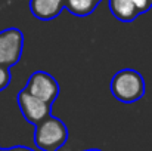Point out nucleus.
Returning a JSON list of instances; mask_svg holds the SVG:
<instances>
[{"instance_id":"7ed1b4c3","label":"nucleus","mask_w":152,"mask_h":151,"mask_svg":"<svg viewBox=\"0 0 152 151\" xmlns=\"http://www.w3.org/2000/svg\"><path fill=\"white\" fill-rule=\"evenodd\" d=\"M24 33L10 27L0 31V65L10 68L16 65L24 52Z\"/></svg>"},{"instance_id":"6e6552de","label":"nucleus","mask_w":152,"mask_h":151,"mask_svg":"<svg viewBox=\"0 0 152 151\" xmlns=\"http://www.w3.org/2000/svg\"><path fill=\"white\" fill-rule=\"evenodd\" d=\"M65 9L74 16H89L92 15L102 0H64Z\"/></svg>"},{"instance_id":"0eeeda50","label":"nucleus","mask_w":152,"mask_h":151,"mask_svg":"<svg viewBox=\"0 0 152 151\" xmlns=\"http://www.w3.org/2000/svg\"><path fill=\"white\" fill-rule=\"evenodd\" d=\"M109 10L114 18H117L120 22H133L137 16L139 12L134 7V4L130 0H108Z\"/></svg>"},{"instance_id":"f8f14e48","label":"nucleus","mask_w":152,"mask_h":151,"mask_svg":"<svg viewBox=\"0 0 152 151\" xmlns=\"http://www.w3.org/2000/svg\"><path fill=\"white\" fill-rule=\"evenodd\" d=\"M83 151H102L99 148H89V150H83Z\"/></svg>"},{"instance_id":"1a4fd4ad","label":"nucleus","mask_w":152,"mask_h":151,"mask_svg":"<svg viewBox=\"0 0 152 151\" xmlns=\"http://www.w3.org/2000/svg\"><path fill=\"white\" fill-rule=\"evenodd\" d=\"M12 80V74H10V68H6V67H1L0 65V92L4 91L9 83Z\"/></svg>"},{"instance_id":"423d86ee","label":"nucleus","mask_w":152,"mask_h":151,"mask_svg":"<svg viewBox=\"0 0 152 151\" xmlns=\"http://www.w3.org/2000/svg\"><path fill=\"white\" fill-rule=\"evenodd\" d=\"M64 9V0H30V10L33 16L40 21H50L58 18Z\"/></svg>"},{"instance_id":"9b49d317","label":"nucleus","mask_w":152,"mask_h":151,"mask_svg":"<svg viewBox=\"0 0 152 151\" xmlns=\"http://www.w3.org/2000/svg\"><path fill=\"white\" fill-rule=\"evenodd\" d=\"M9 151H34L33 148H30V147H25V145H15V147H12V148H7Z\"/></svg>"},{"instance_id":"20e7f679","label":"nucleus","mask_w":152,"mask_h":151,"mask_svg":"<svg viewBox=\"0 0 152 151\" xmlns=\"http://www.w3.org/2000/svg\"><path fill=\"white\" fill-rule=\"evenodd\" d=\"M24 89H27L33 96L45 101L48 104H53L61 94V86L56 82V79L52 74L42 70L34 71L28 77L27 86Z\"/></svg>"},{"instance_id":"f257e3e1","label":"nucleus","mask_w":152,"mask_h":151,"mask_svg":"<svg viewBox=\"0 0 152 151\" xmlns=\"http://www.w3.org/2000/svg\"><path fill=\"white\" fill-rule=\"evenodd\" d=\"M111 94L123 104H132L142 99L146 92V83L143 76L132 68H123L117 71L111 79Z\"/></svg>"},{"instance_id":"39448f33","label":"nucleus","mask_w":152,"mask_h":151,"mask_svg":"<svg viewBox=\"0 0 152 151\" xmlns=\"http://www.w3.org/2000/svg\"><path fill=\"white\" fill-rule=\"evenodd\" d=\"M16 102H18L22 117L34 126L52 116V104H48L45 101L33 96L27 89H22L18 92Z\"/></svg>"},{"instance_id":"ddd939ff","label":"nucleus","mask_w":152,"mask_h":151,"mask_svg":"<svg viewBox=\"0 0 152 151\" xmlns=\"http://www.w3.org/2000/svg\"><path fill=\"white\" fill-rule=\"evenodd\" d=\"M0 151H9L7 148H0Z\"/></svg>"},{"instance_id":"9d476101","label":"nucleus","mask_w":152,"mask_h":151,"mask_svg":"<svg viewBox=\"0 0 152 151\" xmlns=\"http://www.w3.org/2000/svg\"><path fill=\"white\" fill-rule=\"evenodd\" d=\"M133 4H134V7L137 9V12H139V15H142V13H146V12H149L152 9V0H130Z\"/></svg>"},{"instance_id":"f03ea898","label":"nucleus","mask_w":152,"mask_h":151,"mask_svg":"<svg viewBox=\"0 0 152 151\" xmlns=\"http://www.w3.org/2000/svg\"><path fill=\"white\" fill-rule=\"evenodd\" d=\"M69 132L66 124L59 117L50 116L36 124L34 145L39 151H59L66 144Z\"/></svg>"}]
</instances>
